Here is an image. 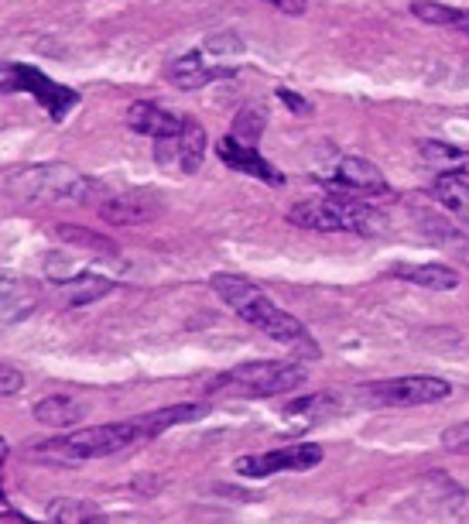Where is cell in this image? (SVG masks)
I'll return each instance as SVG.
<instances>
[{"label": "cell", "instance_id": "1", "mask_svg": "<svg viewBox=\"0 0 469 524\" xmlns=\"http://www.w3.org/2000/svg\"><path fill=\"white\" fill-rule=\"evenodd\" d=\"M209 285H213V292L220 295L247 326H254L257 333H264L274 343H285L291 350L305 353V357H319V346H315L309 329L291 316V312L281 309V305H274L254 281L244 278V274L220 271L209 278Z\"/></svg>", "mask_w": 469, "mask_h": 524}, {"label": "cell", "instance_id": "2", "mask_svg": "<svg viewBox=\"0 0 469 524\" xmlns=\"http://www.w3.org/2000/svg\"><path fill=\"white\" fill-rule=\"evenodd\" d=\"M134 442H144V435L137 418H127V422L90 425V429H76L59 435V439L38 442L31 456L48 459V463H86V459H103L120 453V449H131Z\"/></svg>", "mask_w": 469, "mask_h": 524}, {"label": "cell", "instance_id": "3", "mask_svg": "<svg viewBox=\"0 0 469 524\" xmlns=\"http://www.w3.org/2000/svg\"><path fill=\"white\" fill-rule=\"evenodd\" d=\"M288 220L302 230L315 233H360V237H374L384 230V216L370 203H353L343 196L329 199H305L288 209Z\"/></svg>", "mask_w": 469, "mask_h": 524}, {"label": "cell", "instance_id": "4", "mask_svg": "<svg viewBox=\"0 0 469 524\" xmlns=\"http://www.w3.org/2000/svg\"><path fill=\"white\" fill-rule=\"evenodd\" d=\"M305 377H309V370L288 364V360H254V364H237L216 377L209 384V394L226 391L233 398H271V394H288L302 388Z\"/></svg>", "mask_w": 469, "mask_h": 524}, {"label": "cell", "instance_id": "5", "mask_svg": "<svg viewBox=\"0 0 469 524\" xmlns=\"http://www.w3.org/2000/svg\"><path fill=\"white\" fill-rule=\"evenodd\" d=\"M11 192L28 203H86L93 192V182L79 175L76 168L45 161V165L24 168L11 179Z\"/></svg>", "mask_w": 469, "mask_h": 524}, {"label": "cell", "instance_id": "6", "mask_svg": "<svg viewBox=\"0 0 469 524\" xmlns=\"http://www.w3.org/2000/svg\"><path fill=\"white\" fill-rule=\"evenodd\" d=\"M363 405L374 408H418V405H439L452 394V384L432 374H408L391 377V381H370L357 388Z\"/></svg>", "mask_w": 469, "mask_h": 524}, {"label": "cell", "instance_id": "7", "mask_svg": "<svg viewBox=\"0 0 469 524\" xmlns=\"http://www.w3.org/2000/svg\"><path fill=\"white\" fill-rule=\"evenodd\" d=\"M0 93H31L52 120H62L79 100L69 86L55 83L45 72L24 66V62H0Z\"/></svg>", "mask_w": 469, "mask_h": 524}, {"label": "cell", "instance_id": "8", "mask_svg": "<svg viewBox=\"0 0 469 524\" xmlns=\"http://www.w3.org/2000/svg\"><path fill=\"white\" fill-rule=\"evenodd\" d=\"M322 463V446H312V442H302V446H288V449H271V453H261V456H240L237 463V473L240 477H254V480H264V477H274V473H305L312 466Z\"/></svg>", "mask_w": 469, "mask_h": 524}, {"label": "cell", "instance_id": "9", "mask_svg": "<svg viewBox=\"0 0 469 524\" xmlns=\"http://www.w3.org/2000/svg\"><path fill=\"white\" fill-rule=\"evenodd\" d=\"M158 165H175L182 175H196L202 158H206V127L196 117H182V127L175 137H161L158 148Z\"/></svg>", "mask_w": 469, "mask_h": 524}, {"label": "cell", "instance_id": "10", "mask_svg": "<svg viewBox=\"0 0 469 524\" xmlns=\"http://www.w3.org/2000/svg\"><path fill=\"white\" fill-rule=\"evenodd\" d=\"M216 158L240 175H254V179H261L268 185H285V175H281L278 168H274L271 161L254 148V144L237 141L233 134L220 137V144H216Z\"/></svg>", "mask_w": 469, "mask_h": 524}, {"label": "cell", "instance_id": "11", "mask_svg": "<svg viewBox=\"0 0 469 524\" xmlns=\"http://www.w3.org/2000/svg\"><path fill=\"white\" fill-rule=\"evenodd\" d=\"M339 408H343V401H339V394L333 391L302 394V398L288 401V405L281 408V422H285L288 432H305V429H312V425L333 418Z\"/></svg>", "mask_w": 469, "mask_h": 524}, {"label": "cell", "instance_id": "12", "mask_svg": "<svg viewBox=\"0 0 469 524\" xmlns=\"http://www.w3.org/2000/svg\"><path fill=\"white\" fill-rule=\"evenodd\" d=\"M223 76H233V66L209 62L206 52L182 55V59L172 62V69H168V79H172V86H179V90H202V86L216 83V79Z\"/></svg>", "mask_w": 469, "mask_h": 524}, {"label": "cell", "instance_id": "13", "mask_svg": "<svg viewBox=\"0 0 469 524\" xmlns=\"http://www.w3.org/2000/svg\"><path fill=\"white\" fill-rule=\"evenodd\" d=\"M336 182L343 185V189L363 192V196H384V192H391V185H387L384 172H380L374 161H367L360 155H346L343 161H339Z\"/></svg>", "mask_w": 469, "mask_h": 524}, {"label": "cell", "instance_id": "14", "mask_svg": "<svg viewBox=\"0 0 469 524\" xmlns=\"http://www.w3.org/2000/svg\"><path fill=\"white\" fill-rule=\"evenodd\" d=\"M127 127H131L134 134H144V137H175L182 127V117L168 114V110H161L158 103L151 100H137L131 103V110H127Z\"/></svg>", "mask_w": 469, "mask_h": 524}, {"label": "cell", "instance_id": "15", "mask_svg": "<svg viewBox=\"0 0 469 524\" xmlns=\"http://www.w3.org/2000/svg\"><path fill=\"white\" fill-rule=\"evenodd\" d=\"M391 274L408 281V285L432 288V292H452V288H459V271L449 268V264H394Z\"/></svg>", "mask_w": 469, "mask_h": 524}, {"label": "cell", "instance_id": "16", "mask_svg": "<svg viewBox=\"0 0 469 524\" xmlns=\"http://www.w3.org/2000/svg\"><path fill=\"white\" fill-rule=\"evenodd\" d=\"M209 408L206 405H172V408H158L151 411V415H141L137 418V425H141V435L144 442L155 439V435L175 429V425H189V422H199V418H206Z\"/></svg>", "mask_w": 469, "mask_h": 524}, {"label": "cell", "instance_id": "17", "mask_svg": "<svg viewBox=\"0 0 469 524\" xmlns=\"http://www.w3.org/2000/svg\"><path fill=\"white\" fill-rule=\"evenodd\" d=\"M155 203H148L144 196H117L100 203V216L110 227H137V223L155 220Z\"/></svg>", "mask_w": 469, "mask_h": 524}, {"label": "cell", "instance_id": "18", "mask_svg": "<svg viewBox=\"0 0 469 524\" xmlns=\"http://www.w3.org/2000/svg\"><path fill=\"white\" fill-rule=\"evenodd\" d=\"M86 405L76 398V394H48L35 405V418L42 425H52V429H69V425L83 422Z\"/></svg>", "mask_w": 469, "mask_h": 524}, {"label": "cell", "instance_id": "19", "mask_svg": "<svg viewBox=\"0 0 469 524\" xmlns=\"http://www.w3.org/2000/svg\"><path fill=\"white\" fill-rule=\"evenodd\" d=\"M110 288L113 281L103 278V274H72V278L59 281V298L69 309H79V305H90L96 298H103Z\"/></svg>", "mask_w": 469, "mask_h": 524}, {"label": "cell", "instance_id": "20", "mask_svg": "<svg viewBox=\"0 0 469 524\" xmlns=\"http://www.w3.org/2000/svg\"><path fill=\"white\" fill-rule=\"evenodd\" d=\"M418 155L425 165H432L439 175H469V151L456 148L446 141H422L418 144Z\"/></svg>", "mask_w": 469, "mask_h": 524}, {"label": "cell", "instance_id": "21", "mask_svg": "<svg viewBox=\"0 0 469 524\" xmlns=\"http://www.w3.org/2000/svg\"><path fill=\"white\" fill-rule=\"evenodd\" d=\"M35 288L21 278H4L0 274V322H18L35 305Z\"/></svg>", "mask_w": 469, "mask_h": 524}, {"label": "cell", "instance_id": "22", "mask_svg": "<svg viewBox=\"0 0 469 524\" xmlns=\"http://www.w3.org/2000/svg\"><path fill=\"white\" fill-rule=\"evenodd\" d=\"M432 192L452 216H459L469 227V182L463 175H439V179L432 182Z\"/></svg>", "mask_w": 469, "mask_h": 524}, {"label": "cell", "instance_id": "23", "mask_svg": "<svg viewBox=\"0 0 469 524\" xmlns=\"http://www.w3.org/2000/svg\"><path fill=\"white\" fill-rule=\"evenodd\" d=\"M422 227H425V233H428V240H435V244L442 247V251H449V254H456L459 261H466L469 264V240L459 233L452 223H446V220H439V216H422Z\"/></svg>", "mask_w": 469, "mask_h": 524}, {"label": "cell", "instance_id": "24", "mask_svg": "<svg viewBox=\"0 0 469 524\" xmlns=\"http://www.w3.org/2000/svg\"><path fill=\"white\" fill-rule=\"evenodd\" d=\"M411 14L425 24H435V28H452L456 24V14L459 7H449V4H439V0H415L411 4Z\"/></svg>", "mask_w": 469, "mask_h": 524}, {"label": "cell", "instance_id": "25", "mask_svg": "<svg viewBox=\"0 0 469 524\" xmlns=\"http://www.w3.org/2000/svg\"><path fill=\"white\" fill-rule=\"evenodd\" d=\"M261 131H264V117L257 114V110H240L237 114V120H233V137L237 141H244V144H254L257 148V137H261Z\"/></svg>", "mask_w": 469, "mask_h": 524}, {"label": "cell", "instance_id": "26", "mask_svg": "<svg viewBox=\"0 0 469 524\" xmlns=\"http://www.w3.org/2000/svg\"><path fill=\"white\" fill-rule=\"evenodd\" d=\"M59 237L76 240L79 247H96V251H103V254H113V251H117V247H113L110 240L93 237V233H83V227H72V223H62V227H59Z\"/></svg>", "mask_w": 469, "mask_h": 524}, {"label": "cell", "instance_id": "27", "mask_svg": "<svg viewBox=\"0 0 469 524\" xmlns=\"http://www.w3.org/2000/svg\"><path fill=\"white\" fill-rule=\"evenodd\" d=\"M442 446H446L449 453L469 456V422H459V425H452V429L442 432Z\"/></svg>", "mask_w": 469, "mask_h": 524}, {"label": "cell", "instance_id": "28", "mask_svg": "<svg viewBox=\"0 0 469 524\" xmlns=\"http://www.w3.org/2000/svg\"><path fill=\"white\" fill-rule=\"evenodd\" d=\"M21 388H24L21 370L11 364H0V398H11V394H18Z\"/></svg>", "mask_w": 469, "mask_h": 524}, {"label": "cell", "instance_id": "29", "mask_svg": "<svg viewBox=\"0 0 469 524\" xmlns=\"http://www.w3.org/2000/svg\"><path fill=\"white\" fill-rule=\"evenodd\" d=\"M264 4H271L274 11H281V14H291V18L309 11V0H264Z\"/></svg>", "mask_w": 469, "mask_h": 524}, {"label": "cell", "instance_id": "30", "mask_svg": "<svg viewBox=\"0 0 469 524\" xmlns=\"http://www.w3.org/2000/svg\"><path fill=\"white\" fill-rule=\"evenodd\" d=\"M278 100L281 103H288V110H295V114H309V103H305L302 100V96H298V93H291V90H278Z\"/></svg>", "mask_w": 469, "mask_h": 524}, {"label": "cell", "instance_id": "31", "mask_svg": "<svg viewBox=\"0 0 469 524\" xmlns=\"http://www.w3.org/2000/svg\"><path fill=\"white\" fill-rule=\"evenodd\" d=\"M456 31H463V35H469V11H459L456 14V24H452Z\"/></svg>", "mask_w": 469, "mask_h": 524}, {"label": "cell", "instance_id": "32", "mask_svg": "<svg viewBox=\"0 0 469 524\" xmlns=\"http://www.w3.org/2000/svg\"><path fill=\"white\" fill-rule=\"evenodd\" d=\"M83 524H107V521H103V518H96V514H93V518H86Z\"/></svg>", "mask_w": 469, "mask_h": 524}]
</instances>
